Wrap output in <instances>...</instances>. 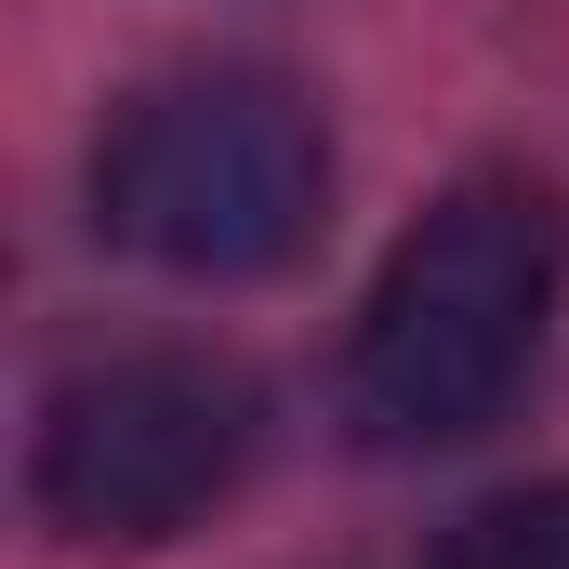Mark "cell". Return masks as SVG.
<instances>
[{"label": "cell", "instance_id": "cell-2", "mask_svg": "<svg viewBox=\"0 0 569 569\" xmlns=\"http://www.w3.org/2000/svg\"><path fill=\"white\" fill-rule=\"evenodd\" d=\"M318 199H331L318 107L266 67L146 80L93 146V212L159 279H266L318 239Z\"/></svg>", "mask_w": 569, "mask_h": 569}, {"label": "cell", "instance_id": "cell-4", "mask_svg": "<svg viewBox=\"0 0 569 569\" xmlns=\"http://www.w3.org/2000/svg\"><path fill=\"white\" fill-rule=\"evenodd\" d=\"M437 569H569V477H543V490H490V503L437 543Z\"/></svg>", "mask_w": 569, "mask_h": 569}, {"label": "cell", "instance_id": "cell-3", "mask_svg": "<svg viewBox=\"0 0 569 569\" xmlns=\"http://www.w3.org/2000/svg\"><path fill=\"white\" fill-rule=\"evenodd\" d=\"M252 463V385L199 345H133V358H93L53 385L40 450H27V503L67 530V543H172L199 530Z\"/></svg>", "mask_w": 569, "mask_h": 569}, {"label": "cell", "instance_id": "cell-1", "mask_svg": "<svg viewBox=\"0 0 569 569\" xmlns=\"http://www.w3.org/2000/svg\"><path fill=\"white\" fill-rule=\"evenodd\" d=\"M569 279V226L530 172H463L425 226L385 252V279L345 331V411L371 450H463L503 425V398L543 358Z\"/></svg>", "mask_w": 569, "mask_h": 569}]
</instances>
